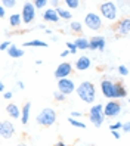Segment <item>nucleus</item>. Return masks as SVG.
<instances>
[{
	"label": "nucleus",
	"instance_id": "19",
	"mask_svg": "<svg viewBox=\"0 0 130 146\" xmlns=\"http://www.w3.org/2000/svg\"><path fill=\"white\" fill-rule=\"evenodd\" d=\"M127 96V89L121 81H115V99H124Z\"/></svg>",
	"mask_w": 130,
	"mask_h": 146
},
{
	"label": "nucleus",
	"instance_id": "3",
	"mask_svg": "<svg viewBox=\"0 0 130 146\" xmlns=\"http://www.w3.org/2000/svg\"><path fill=\"white\" fill-rule=\"evenodd\" d=\"M99 13L107 21H115L118 16V7L114 2H102L99 5Z\"/></svg>",
	"mask_w": 130,
	"mask_h": 146
},
{
	"label": "nucleus",
	"instance_id": "4",
	"mask_svg": "<svg viewBox=\"0 0 130 146\" xmlns=\"http://www.w3.org/2000/svg\"><path fill=\"white\" fill-rule=\"evenodd\" d=\"M37 123L43 127H50L56 123V112L52 108H45L37 115Z\"/></svg>",
	"mask_w": 130,
	"mask_h": 146
},
{
	"label": "nucleus",
	"instance_id": "17",
	"mask_svg": "<svg viewBox=\"0 0 130 146\" xmlns=\"http://www.w3.org/2000/svg\"><path fill=\"white\" fill-rule=\"evenodd\" d=\"M74 43H75V46L79 50H89L90 49V38H86L84 36L77 37L74 40Z\"/></svg>",
	"mask_w": 130,
	"mask_h": 146
},
{
	"label": "nucleus",
	"instance_id": "47",
	"mask_svg": "<svg viewBox=\"0 0 130 146\" xmlns=\"http://www.w3.org/2000/svg\"><path fill=\"white\" fill-rule=\"evenodd\" d=\"M80 146H84V145H80Z\"/></svg>",
	"mask_w": 130,
	"mask_h": 146
},
{
	"label": "nucleus",
	"instance_id": "11",
	"mask_svg": "<svg viewBox=\"0 0 130 146\" xmlns=\"http://www.w3.org/2000/svg\"><path fill=\"white\" fill-rule=\"evenodd\" d=\"M115 33L121 37H126L130 34V18H121L117 21L115 27H114Z\"/></svg>",
	"mask_w": 130,
	"mask_h": 146
},
{
	"label": "nucleus",
	"instance_id": "39",
	"mask_svg": "<svg viewBox=\"0 0 130 146\" xmlns=\"http://www.w3.org/2000/svg\"><path fill=\"white\" fill-rule=\"evenodd\" d=\"M111 133H112V136H114V137H115V139H117V140H118V139H120V137H121V134H120V131H111Z\"/></svg>",
	"mask_w": 130,
	"mask_h": 146
},
{
	"label": "nucleus",
	"instance_id": "10",
	"mask_svg": "<svg viewBox=\"0 0 130 146\" xmlns=\"http://www.w3.org/2000/svg\"><path fill=\"white\" fill-rule=\"evenodd\" d=\"M101 92L108 99H115V83L109 78L101 80Z\"/></svg>",
	"mask_w": 130,
	"mask_h": 146
},
{
	"label": "nucleus",
	"instance_id": "36",
	"mask_svg": "<svg viewBox=\"0 0 130 146\" xmlns=\"http://www.w3.org/2000/svg\"><path fill=\"white\" fill-rule=\"evenodd\" d=\"M83 114L81 112H77V111H74V112H71V115L70 117H73V118H80Z\"/></svg>",
	"mask_w": 130,
	"mask_h": 146
},
{
	"label": "nucleus",
	"instance_id": "14",
	"mask_svg": "<svg viewBox=\"0 0 130 146\" xmlns=\"http://www.w3.org/2000/svg\"><path fill=\"white\" fill-rule=\"evenodd\" d=\"M90 65H92L90 58L86 56V55H81V56L75 61L74 68H75L77 71H86V70H89V68H90Z\"/></svg>",
	"mask_w": 130,
	"mask_h": 146
},
{
	"label": "nucleus",
	"instance_id": "9",
	"mask_svg": "<svg viewBox=\"0 0 130 146\" xmlns=\"http://www.w3.org/2000/svg\"><path fill=\"white\" fill-rule=\"evenodd\" d=\"M58 90L61 93H64L65 96H68V94H71L77 90V86L74 83L73 78H62V80H58Z\"/></svg>",
	"mask_w": 130,
	"mask_h": 146
},
{
	"label": "nucleus",
	"instance_id": "34",
	"mask_svg": "<svg viewBox=\"0 0 130 146\" xmlns=\"http://www.w3.org/2000/svg\"><path fill=\"white\" fill-rule=\"evenodd\" d=\"M12 96H13V93H12V92H5V93H3V99H5V100L12 99Z\"/></svg>",
	"mask_w": 130,
	"mask_h": 146
},
{
	"label": "nucleus",
	"instance_id": "13",
	"mask_svg": "<svg viewBox=\"0 0 130 146\" xmlns=\"http://www.w3.org/2000/svg\"><path fill=\"white\" fill-rule=\"evenodd\" d=\"M107 46V40L103 36H93L90 38V50H99V52H103Z\"/></svg>",
	"mask_w": 130,
	"mask_h": 146
},
{
	"label": "nucleus",
	"instance_id": "7",
	"mask_svg": "<svg viewBox=\"0 0 130 146\" xmlns=\"http://www.w3.org/2000/svg\"><path fill=\"white\" fill-rule=\"evenodd\" d=\"M74 71V65L70 64V62H62V64H59L58 68L55 70L53 75H55V78L56 80H62V78H68Z\"/></svg>",
	"mask_w": 130,
	"mask_h": 146
},
{
	"label": "nucleus",
	"instance_id": "2",
	"mask_svg": "<svg viewBox=\"0 0 130 146\" xmlns=\"http://www.w3.org/2000/svg\"><path fill=\"white\" fill-rule=\"evenodd\" d=\"M105 112H103V105L102 104H96V105H92V108L89 109V119H90V123L99 128L103 121H105Z\"/></svg>",
	"mask_w": 130,
	"mask_h": 146
},
{
	"label": "nucleus",
	"instance_id": "40",
	"mask_svg": "<svg viewBox=\"0 0 130 146\" xmlns=\"http://www.w3.org/2000/svg\"><path fill=\"white\" fill-rule=\"evenodd\" d=\"M50 3H52V5L55 6V9H58V7H59V0H52Z\"/></svg>",
	"mask_w": 130,
	"mask_h": 146
},
{
	"label": "nucleus",
	"instance_id": "1",
	"mask_svg": "<svg viewBox=\"0 0 130 146\" xmlns=\"http://www.w3.org/2000/svg\"><path fill=\"white\" fill-rule=\"evenodd\" d=\"M75 93L86 104H93L95 99H96V87H95V84L92 81H81L77 86Z\"/></svg>",
	"mask_w": 130,
	"mask_h": 146
},
{
	"label": "nucleus",
	"instance_id": "32",
	"mask_svg": "<svg viewBox=\"0 0 130 146\" xmlns=\"http://www.w3.org/2000/svg\"><path fill=\"white\" fill-rule=\"evenodd\" d=\"M118 74L123 75V77L129 75V68H127L126 65H120V66H118Z\"/></svg>",
	"mask_w": 130,
	"mask_h": 146
},
{
	"label": "nucleus",
	"instance_id": "41",
	"mask_svg": "<svg viewBox=\"0 0 130 146\" xmlns=\"http://www.w3.org/2000/svg\"><path fill=\"white\" fill-rule=\"evenodd\" d=\"M68 55H71V53H70V50H68V49H67V50H64V52L61 53V56H62V58H67Z\"/></svg>",
	"mask_w": 130,
	"mask_h": 146
},
{
	"label": "nucleus",
	"instance_id": "28",
	"mask_svg": "<svg viewBox=\"0 0 130 146\" xmlns=\"http://www.w3.org/2000/svg\"><path fill=\"white\" fill-rule=\"evenodd\" d=\"M34 6H36V9H45V6L49 3L47 0H34Z\"/></svg>",
	"mask_w": 130,
	"mask_h": 146
},
{
	"label": "nucleus",
	"instance_id": "8",
	"mask_svg": "<svg viewBox=\"0 0 130 146\" xmlns=\"http://www.w3.org/2000/svg\"><path fill=\"white\" fill-rule=\"evenodd\" d=\"M103 112L107 118H115L121 114V104L118 100H109L103 106Z\"/></svg>",
	"mask_w": 130,
	"mask_h": 146
},
{
	"label": "nucleus",
	"instance_id": "21",
	"mask_svg": "<svg viewBox=\"0 0 130 146\" xmlns=\"http://www.w3.org/2000/svg\"><path fill=\"white\" fill-rule=\"evenodd\" d=\"M49 44L46 41H41V40H31V41H25L22 47H47Z\"/></svg>",
	"mask_w": 130,
	"mask_h": 146
},
{
	"label": "nucleus",
	"instance_id": "45",
	"mask_svg": "<svg viewBox=\"0 0 130 146\" xmlns=\"http://www.w3.org/2000/svg\"><path fill=\"white\" fill-rule=\"evenodd\" d=\"M46 34H49V36H52V34H53V31H52V30H46Z\"/></svg>",
	"mask_w": 130,
	"mask_h": 146
},
{
	"label": "nucleus",
	"instance_id": "44",
	"mask_svg": "<svg viewBox=\"0 0 130 146\" xmlns=\"http://www.w3.org/2000/svg\"><path fill=\"white\" fill-rule=\"evenodd\" d=\"M39 28H41V30H45V31L47 30V28H46V27H45V25H43V24H40V25H39Z\"/></svg>",
	"mask_w": 130,
	"mask_h": 146
},
{
	"label": "nucleus",
	"instance_id": "22",
	"mask_svg": "<svg viewBox=\"0 0 130 146\" xmlns=\"http://www.w3.org/2000/svg\"><path fill=\"white\" fill-rule=\"evenodd\" d=\"M21 22H22V16L19 13H12L9 16V25H11V27L16 28V27H19V25H21Z\"/></svg>",
	"mask_w": 130,
	"mask_h": 146
},
{
	"label": "nucleus",
	"instance_id": "35",
	"mask_svg": "<svg viewBox=\"0 0 130 146\" xmlns=\"http://www.w3.org/2000/svg\"><path fill=\"white\" fill-rule=\"evenodd\" d=\"M123 131H124V133H130V121L123 124Z\"/></svg>",
	"mask_w": 130,
	"mask_h": 146
},
{
	"label": "nucleus",
	"instance_id": "38",
	"mask_svg": "<svg viewBox=\"0 0 130 146\" xmlns=\"http://www.w3.org/2000/svg\"><path fill=\"white\" fill-rule=\"evenodd\" d=\"M5 15H6V9L3 6H0V18H5Z\"/></svg>",
	"mask_w": 130,
	"mask_h": 146
},
{
	"label": "nucleus",
	"instance_id": "6",
	"mask_svg": "<svg viewBox=\"0 0 130 146\" xmlns=\"http://www.w3.org/2000/svg\"><path fill=\"white\" fill-rule=\"evenodd\" d=\"M36 15H37V9L34 6L33 2H25L22 5V22L24 24H31L34 19H36Z\"/></svg>",
	"mask_w": 130,
	"mask_h": 146
},
{
	"label": "nucleus",
	"instance_id": "20",
	"mask_svg": "<svg viewBox=\"0 0 130 146\" xmlns=\"http://www.w3.org/2000/svg\"><path fill=\"white\" fill-rule=\"evenodd\" d=\"M30 111H31V104L27 102V104H24L22 106V111H21V121L22 124H28V119H30Z\"/></svg>",
	"mask_w": 130,
	"mask_h": 146
},
{
	"label": "nucleus",
	"instance_id": "15",
	"mask_svg": "<svg viewBox=\"0 0 130 146\" xmlns=\"http://www.w3.org/2000/svg\"><path fill=\"white\" fill-rule=\"evenodd\" d=\"M43 19H45L46 22H52V24H56L61 16L58 13V11L55 9V7H50V9H46L45 12H43Z\"/></svg>",
	"mask_w": 130,
	"mask_h": 146
},
{
	"label": "nucleus",
	"instance_id": "23",
	"mask_svg": "<svg viewBox=\"0 0 130 146\" xmlns=\"http://www.w3.org/2000/svg\"><path fill=\"white\" fill-rule=\"evenodd\" d=\"M58 13H59V16H61V19H67V21H70L71 18H73V13L70 12V11H67V9H62V7H58Z\"/></svg>",
	"mask_w": 130,
	"mask_h": 146
},
{
	"label": "nucleus",
	"instance_id": "37",
	"mask_svg": "<svg viewBox=\"0 0 130 146\" xmlns=\"http://www.w3.org/2000/svg\"><path fill=\"white\" fill-rule=\"evenodd\" d=\"M16 87H18L19 90H24V89H25V84H24L22 81H16Z\"/></svg>",
	"mask_w": 130,
	"mask_h": 146
},
{
	"label": "nucleus",
	"instance_id": "18",
	"mask_svg": "<svg viewBox=\"0 0 130 146\" xmlns=\"http://www.w3.org/2000/svg\"><path fill=\"white\" fill-rule=\"evenodd\" d=\"M24 49L22 47H18V46H15L12 44L9 49H7V55H9V58H13V59H19L24 56Z\"/></svg>",
	"mask_w": 130,
	"mask_h": 146
},
{
	"label": "nucleus",
	"instance_id": "30",
	"mask_svg": "<svg viewBox=\"0 0 130 146\" xmlns=\"http://www.w3.org/2000/svg\"><path fill=\"white\" fill-rule=\"evenodd\" d=\"M65 98H67V96H65L64 93H61L59 90L53 92V99H55L56 102H64V100H65Z\"/></svg>",
	"mask_w": 130,
	"mask_h": 146
},
{
	"label": "nucleus",
	"instance_id": "33",
	"mask_svg": "<svg viewBox=\"0 0 130 146\" xmlns=\"http://www.w3.org/2000/svg\"><path fill=\"white\" fill-rule=\"evenodd\" d=\"M12 44H11V41H2V44H0V50H7Z\"/></svg>",
	"mask_w": 130,
	"mask_h": 146
},
{
	"label": "nucleus",
	"instance_id": "25",
	"mask_svg": "<svg viewBox=\"0 0 130 146\" xmlns=\"http://www.w3.org/2000/svg\"><path fill=\"white\" fill-rule=\"evenodd\" d=\"M68 123H70L71 125H74V127H77V128H81V130H84V128H86V124L83 121H79L77 118H73V117L68 118Z\"/></svg>",
	"mask_w": 130,
	"mask_h": 146
},
{
	"label": "nucleus",
	"instance_id": "16",
	"mask_svg": "<svg viewBox=\"0 0 130 146\" xmlns=\"http://www.w3.org/2000/svg\"><path fill=\"white\" fill-rule=\"evenodd\" d=\"M6 114L13 119H18V118H21V109L15 104H7L6 105Z\"/></svg>",
	"mask_w": 130,
	"mask_h": 146
},
{
	"label": "nucleus",
	"instance_id": "27",
	"mask_svg": "<svg viewBox=\"0 0 130 146\" xmlns=\"http://www.w3.org/2000/svg\"><path fill=\"white\" fill-rule=\"evenodd\" d=\"M67 49L70 50V53H71V55H75V53H77V50H79L74 41H67Z\"/></svg>",
	"mask_w": 130,
	"mask_h": 146
},
{
	"label": "nucleus",
	"instance_id": "42",
	"mask_svg": "<svg viewBox=\"0 0 130 146\" xmlns=\"http://www.w3.org/2000/svg\"><path fill=\"white\" fill-rule=\"evenodd\" d=\"M55 146H68V145H67V143H64L62 140H59V142H56V143H55Z\"/></svg>",
	"mask_w": 130,
	"mask_h": 146
},
{
	"label": "nucleus",
	"instance_id": "12",
	"mask_svg": "<svg viewBox=\"0 0 130 146\" xmlns=\"http://www.w3.org/2000/svg\"><path fill=\"white\" fill-rule=\"evenodd\" d=\"M0 134H2L3 139H11V137L15 134V125L11 121H2L0 124Z\"/></svg>",
	"mask_w": 130,
	"mask_h": 146
},
{
	"label": "nucleus",
	"instance_id": "29",
	"mask_svg": "<svg viewBox=\"0 0 130 146\" xmlns=\"http://www.w3.org/2000/svg\"><path fill=\"white\" fill-rule=\"evenodd\" d=\"M123 124H124V123L117 121V123H114V124H111V125H109V130H111V131H118V130H123Z\"/></svg>",
	"mask_w": 130,
	"mask_h": 146
},
{
	"label": "nucleus",
	"instance_id": "31",
	"mask_svg": "<svg viewBox=\"0 0 130 146\" xmlns=\"http://www.w3.org/2000/svg\"><path fill=\"white\" fill-rule=\"evenodd\" d=\"M3 7H15L16 6V0H2L0 2Z\"/></svg>",
	"mask_w": 130,
	"mask_h": 146
},
{
	"label": "nucleus",
	"instance_id": "26",
	"mask_svg": "<svg viewBox=\"0 0 130 146\" xmlns=\"http://www.w3.org/2000/svg\"><path fill=\"white\" fill-rule=\"evenodd\" d=\"M65 5L68 6V9H77L80 6L79 0H65Z\"/></svg>",
	"mask_w": 130,
	"mask_h": 146
},
{
	"label": "nucleus",
	"instance_id": "46",
	"mask_svg": "<svg viewBox=\"0 0 130 146\" xmlns=\"http://www.w3.org/2000/svg\"><path fill=\"white\" fill-rule=\"evenodd\" d=\"M18 146H27V145H25V143H19Z\"/></svg>",
	"mask_w": 130,
	"mask_h": 146
},
{
	"label": "nucleus",
	"instance_id": "5",
	"mask_svg": "<svg viewBox=\"0 0 130 146\" xmlns=\"http://www.w3.org/2000/svg\"><path fill=\"white\" fill-rule=\"evenodd\" d=\"M84 25L92 31H99L102 28V18L101 15L95 13V12H89L84 16Z\"/></svg>",
	"mask_w": 130,
	"mask_h": 146
},
{
	"label": "nucleus",
	"instance_id": "24",
	"mask_svg": "<svg viewBox=\"0 0 130 146\" xmlns=\"http://www.w3.org/2000/svg\"><path fill=\"white\" fill-rule=\"evenodd\" d=\"M70 28H71L73 33L80 34V33L83 31V25H81V22H79V21H73V22L70 24Z\"/></svg>",
	"mask_w": 130,
	"mask_h": 146
},
{
	"label": "nucleus",
	"instance_id": "43",
	"mask_svg": "<svg viewBox=\"0 0 130 146\" xmlns=\"http://www.w3.org/2000/svg\"><path fill=\"white\" fill-rule=\"evenodd\" d=\"M0 92H2V93H5V83H3V81L0 83Z\"/></svg>",
	"mask_w": 130,
	"mask_h": 146
}]
</instances>
